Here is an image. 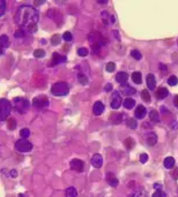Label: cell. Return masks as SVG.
Segmentation results:
<instances>
[{
  "label": "cell",
  "instance_id": "cell-1",
  "mask_svg": "<svg viewBox=\"0 0 178 197\" xmlns=\"http://www.w3.org/2000/svg\"><path fill=\"white\" fill-rule=\"evenodd\" d=\"M39 14L38 11L30 5H22L18 8L15 13V23L23 30L29 34H34L37 31V22Z\"/></svg>",
  "mask_w": 178,
  "mask_h": 197
},
{
  "label": "cell",
  "instance_id": "cell-2",
  "mask_svg": "<svg viewBox=\"0 0 178 197\" xmlns=\"http://www.w3.org/2000/svg\"><path fill=\"white\" fill-rule=\"evenodd\" d=\"M13 107L19 114H25L29 108V101L25 98L16 97V98L13 99Z\"/></svg>",
  "mask_w": 178,
  "mask_h": 197
},
{
  "label": "cell",
  "instance_id": "cell-3",
  "mask_svg": "<svg viewBox=\"0 0 178 197\" xmlns=\"http://www.w3.org/2000/svg\"><path fill=\"white\" fill-rule=\"evenodd\" d=\"M12 111V104L11 101L6 98L0 99V121H5L8 118V115L11 114Z\"/></svg>",
  "mask_w": 178,
  "mask_h": 197
},
{
  "label": "cell",
  "instance_id": "cell-4",
  "mask_svg": "<svg viewBox=\"0 0 178 197\" xmlns=\"http://www.w3.org/2000/svg\"><path fill=\"white\" fill-rule=\"evenodd\" d=\"M70 91V88H68L67 83L66 82H57L54 83L52 88H51V92L54 96H66Z\"/></svg>",
  "mask_w": 178,
  "mask_h": 197
},
{
  "label": "cell",
  "instance_id": "cell-5",
  "mask_svg": "<svg viewBox=\"0 0 178 197\" xmlns=\"http://www.w3.org/2000/svg\"><path fill=\"white\" fill-rule=\"evenodd\" d=\"M15 149L19 151V152H22V153H25V152H30L32 150V144L29 142L27 138H21L15 142Z\"/></svg>",
  "mask_w": 178,
  "mask_h": 197
},
{
  "label": "cell",
  "instance_id": "cell-6",
  "mask_svg": "<svg viewBox=\"0 0 178 197\" xmlns=\"http://www.w3.org/2000/svg\"><path fill=\"white\" fill-rule=\"evenodd\" d=\"M32 105H34L36 108H44L49 105V99H47V96L41 95V96H37L32 99Z\"/></svg>",
  "mask_w": 178,
  "mask_h": 197
},
{
  "label": "cell",
  "instance_id": "cell-7",
  "mask_svg": "<svg viewBox=\"0 0 178 197\" xmlns=\"http://www.w3.org/2000/svg\"><path fill=\"white\" fill-rule=\"evenodd\" d=\"M70 167H71L72 171H75V172H82L83 168H85V163L80 159H72L71 163H70Z\"/></svg>",
  "mask_w": 178,
  "mask_h": 197
},
{
  "label": "cell",
  "instance_id": "cell-8",
  "mask_svg": "<svg viewBox=\"0 0 178 197\" xmlns=\"http://www.w3.org/2000/svg\"><path fill=\"white\" fill-rule=\"evenodd\" d=\"M121 97L119 95V92H114L112 93V98H111V107L114 108V110H118V108L120 107L121 105Z\"/></svg>",
  "mask_w": 178,
  "mask_h": 197
},
{
  "label": "cell",
  "instance_id": "cell-9",
  "mask_svg": "<svg viewBox=\"0 0 178 197\" xmlns=\"http://www.w3.org/2000/svg\"><path fill=\"white\" fill-rule=\"evenodd\" d=\"M92 165L94 167H96V168H101L102 167V165H103V158H102L101 154L98 153L94 154V157L92 158Z\"/></svg>",
  "mask_w": 178,
  "mask_h": 197
},
{
  "label": "cell",
  "instance_id": "cell-10",
  "mask_svg": "<svg viewBox=\"0 0 178 197\" xmlns=\"http://www.w3.org/2000/svg\"><path fill=\"white\" fill-rule=\"evenodd\" d=\"M101 16H102V20H103V22H104V24L105 25H109V24H112V23H114V18L112 16V15H110L108 12H102L101 13Z\"/></svg>",
  "mask_w": 178,
  "mask_h": 197
},
{
  "label": "cell",
  "instance_id": "cell-11",
  "mask_svg": "<svg viewBox=\"0 0 178 197\" xmlns=\"http://www.w3.org/2000/svg\"><path fill=\"white\" fill-rule=\"evenodd\" d=\"M65 60H66V58L60 55L58 52H54V53L52 54V60H51L50 62V66H57L58 64H60L61 61H65Z\"/></svg>",
  "mask_w": 178,
  "mask_h": 197
},
{
  "label": "cell",
  "instance_id": "cell-12",
  "mask_svg": "<svg viewBox=\"0 0 178 197\" xmlns=\"http://www.w3.org/2000/svg\"><path fill=\"white\" fill-rule=\"evenodd\" d=\"M146 114H147V110L142 105H139V106L136 108V111H134V115H136V118L138 119H143L146 117Z\"/></svg>",
  "mask_w": 178,
  "mask_h": 197
},
{
  "label": "cell",
  "instance_id": "cell-13",
  "mask_svg": "<svg viewBox=\"0 0 178 197\" xmlns=\"http://www.w3.org/2000/svg\"><path fill=\"white\" fill-rule=\"evenodd\" d=\"M104 111V105L102 101H96L93 106V112L95 115H101Z\"/></svg>",
  "mask_w": 178,
  "mask_h": 197
},
{
  "label": "cell",
  "instance_id": "cell-14",
  "mask_svg": "<svg viewBox=\"0 0 178 197\" xmlns=\"http://www.w3.org/2000/svg\"><path fill=\"white\" fill-rule=\"evenodd\" d=\"M147 86H148V89L149 90H154L155 86H156V80H155V76L153 74H149L147 75Z\"/></svg>",
  "mask_w": 178,
  "mask_h": 197
},
{
  "label": "cell",
  "instance_id": "cell-15",
  "mask_svg": "<svg viewBox=\"0 0 178 197\" xmlns=\"http://www.w3.org/2000/svg\"><path fill=\"white\" fill-rule=\"evenodd\" d=\"M168 95H169V91H168L167 88H159L156 91V97L159 99H164V98H167Z\"/></svg>",
  "mask_w": 178,
  "mask_h": 197
},
{
  "label": "cell",
  "instance_id": "cell-16",
  "mask_svg": "<svg viewBox=\"0 0 178 197\" xmlns=\"http://www.w3.org/2000/svg\"><path fill=\"white\" fill-rule=\"evenodd\" d=\"M107 180L109 181V183H110L111 187H114V188H116V187L119 184V181H118V179L116 178V176H114V174L112 173H109V174H107Z\"/></svg>",
  "mask_w": 178,
  "mask_h": 197
},
{
  "label": "cell",
  "instance_id": "cell-17",
  "mask_svg": "<svg viewBox=\"0 0 178 197\" xmlns=\"http://www.w3.org/2000/svg\"><path fill=\"white\" fill-rule=\"evenodd\" d=\"M128 79V75L126 74L125 72H120L118 73L117 75H116V80H117L118 83H120V84H124Z\"/></svg>",
  "mask_w": 178,
  "mask_h": 197
},
{
  "label": "cell",
  "instance_id": "cell-18",
  "mask_svg": "<svg viewBox=\"0 0 178 197\" xmlns=\"http://www.w3.org/2000/svg\"><path fill=\"white\" fill-rule=\"evenodd\" d=\"M65 196L66 197H76L78 196V190L75 187H68L67 189L65 190Z\"/></svg>",
  "mask_w": 178,
  "mask_h": 197
},
{
  "label": "cell",
  "instance_id": "cell-19",
  "mask_svg": "<svg viewBox=\"0 0 178 197\" xmlns=\"http://www.w3.org/2000/svg\"><path fill=\"white\" fill-rule=\"evenodd\" d=\"M0 45L4 47V49L5 47L7 49V47L11 46V42H9V38H8L7 35H3V36L0 37Z\"/></svg>",
  "mask_w": 178,
  "mask_h": 197
},
{
  "label": "cell",
  "instance_id": "cell-20",
  "mask_svg": "<svg viewBox=\"0 0 178 197\" xmlns=\"http://www.w3.org/2000/svg\"><path fill=\"white\" fill-rule=\"evenodd\" d=\"M157 142V136L155 135L154 133H150L147 135V143L149 144L150 147H153V145H155Z\"/></svg>",
  "mask_w": 178,
  "mask_h": 197
},
{
  "label": "cell",
  "instance_id": "cell-21",
  "mask_svg": "<svg viewBox=\"0 0 178 197\" xmlns=\"http://www.w3.org/2000/svg\"><path fill=\"white\" fill-rule=\"evenodd\" d=\"M123 105H124L125 108H133L134 107V105H136V101L134 99H132V98H126L124 101H123Z\"/></svg>",
  "mask_w": 178,
  "mask_h": 197
},
{
  "label": "cell",
  "instance_id": "cell-22",
  "mask_svg": "<svg viewBox=\"0 0 178 197\" xmlns=\"http://www.w3.org/2000/svg\"><path fill=\"white\" fill-rule=\"evenodd\" d=\"M132 80L136 84H141L142 82V76H141V73L139 72H134L132 74Z\"/></svg>",
  "mask_w": 178,
  "mask_h": 197
},
{
  "label": "cell",
  "instance_id": "cell-23",
  "mask_svg": "<svg viewBox=\"0 0 178 197\" xmlns=\"http://www.w3.org/2000/svg\"><path fill=\"white\" fill-rule=\"evenodd\" d=\"M175 165V159L172 157H167L164 159V166H165V168H172Z\"/></svg>",
  "mask_w": 178,
  "mask_h": 197
},
{
  "label": "cell",
  "instance_id": "cell-24",
  "mask_svg": "<svg viewBox=\"0 0 178 197\" xmlns=\"http://www.w3.org/2000/svg\"><path fill=\"white\" fill-rule=\"evenodd\" d=\"M149 119L152 120V121H154V122H159V121H160V115H159L157 111H155V110H153V111H150V113H149Z\"/></svg>",
  "mask_w": 178,
  "mask_h": 197
},
{
  "label": "cell",
  "instance_id": "cell-25",
  "mask_svg": "<svg viewBox=\"0 0 178 197\" xmlns=\"http://www.w3.org/2000/svg\"><path fill=\"white\" fill-rule=\"evenodd\" d=\"M6 8H7L6 1L5 0H0V16H3L6 13Z\"/></svg>",
  "mask_w": 178,
  "mask_h": 197
},
{
  "label": "cell",
  "instance_id": "cell-26",
  "mask_svg": "<svg viewBox=\"0 0 178 197\" xmlns=\"http://www.w3.org/2000/svg\"><path fill=\"white\" fill-rule=\"evenodd\" d=\"M141 98H142L145 101L149 103V101H150V95H149V92H148L147 90H142V91H141Z\"/></svg>",
  "mask_w": 178,
  "mask_h": 197
},
{
  "label": "cell",
  "instance_id": "cell-27",
  "mask_svg": "<svg viewBox=\"0 0 178 197\" xmlns=\"http://www.w3.org/2000/svg\"><path fill=\"white\" fill-rule=\"evenodd\" d=\"M112 122H114V125H117V123H120L121 120H123V115L121 114H114L112 115Z\"/></svg>",
  "mask_w": 178,
  "mask_h": 197
},
{
  "label": "cell",
  "instance_id": "cell-28",
  "mask_svg": "<svg viewBox=\"0 0 178 197\" xmlns=\"http://www.w3.org/2000/svg\"><path fill=\"white\" fill-rule=\"evenodd\" d=\"M123 91H124V93L127 95V96H131V95H134V93H136V90L127 86H126V88H123Z\"/></svg>",
  "mask_w": 178,
  "mask_h": 197
},
{
  "label": "cell",
  "instance_id": "cell-29",
  "mask_svg": "<svg viewBox=\"0 0 178 197\" xmlns=\"http://www.w3.org/2000/svg\"><path fill=\"white\" fill-rule=\"evenodd\" d=\"M178 83V79L176 77L175 75H172V76H170L169 79H168V84L169 86H175L176 84Z\"/></svg>",
  "mask_w": 178,
  "mask_h": 197
},
{
  "label": "cell",
  "instance_id": "cell-30",
  "mask_svg": "<svg viewBox=\"0 0 178 197\" xmlns=\"http://www.w3.org/2000/svg\"><path fill=\"white\" fill-rule=\"evenodd\" d=\"M130 197H146V193L143 190H136L130 195Z\"/></svg>",
  "mask_w": 178,
  "mask_h": 197
},
{
  "label": "cell",
  "instance_id": "cell-31",
  "mask_svg": "<svg viewBox=\"0 0 178 197\" xmlns=\"http://www.w3.org/2000/svg\"><path fill=\"white\" fill-rule=\"evenodd\" d=\"M29 135H30V132H29L28 128H23L20 130V136H21L22 138H28Z\"/></svg>",
  "mask_w": 178,
  "mask_h": 197
},
{
  "label": "cell",
  "instance_id": "cell-32",
  "mask_svg": "<svg viewBox=\"0 0 178 197\" xmlns=\"http://www.w3.org/2000/svg\"><path fill=\"white\" fill-rule=\"evenodd\" d=\"M78 80L81 84H87V83H88V79H87L82 73H79L78 74Z\"/></svg>",
  "mask_w": 178,
  "mask_h": 197
},
{
  "label": "cell",
  "instance_id": "cell-33",
  "mask_svg": "<svg viewBox=\"0 0 178 197\" xmlns=\"http://www.w3.org/2000/svg\"><path fill=\"white\" fill-rule=\"evenodd\" d=\"M131 55L134 59H136V60H140L141 58H142V55H141V53H140L139 51L138 50H132V52H131Z\"/></svg>",
  "mask_w": 178,
  "mask_h": 197
},
{
  "label": "cell",
  "instance_id": "cell-34",
  "mask_svg": "<svg viewBox=\"0 0 178 197\" xmlns=\"http://www.w3.org/2000/svg\"><path fill=\"white\" fill-rule=\"evenodd\" d=\"M63 39L66 40V42H71V40L73 39V35H72L70 31L64 32V35H63Z\"/></svg>",
  "mask_w": 178,
  "mask_h": 197
},
{
  "label": "cell",
  "instance_id": "cell-35",
  "mask_svg": "<svg viewBox=\"0 0 178 197\" xmlns=\"http://www.w3.org/2000/svg\"><path fill=\"white\" fill-rule=\"evenodd\" d=\"M152 197H167V195H165V193H164L163 190L157 189L156 191L153 194V196H152Z\"/></svg>",
  "mask_w": 178,
  "mask_h": 197
},
{
  "label": "cell",
  "instance_id": "cell-36",
  "mask_svg": "<svg viewBox=\"0 0 178 197\" xmlns=\"http://www.w3.org/2000/svg\"><path fill=\"white\" fill-rule=\"evenodd\" d=\"M34 55H35L36 58H43L45 55V52L43 50H41V49H38V50L34 51Z\"/></svg>",
  "mask_w": 178,
  "mask_h": 197
},
{
  "label": "cell",
  "instance_id": "cell-37",
  "mask_svg": "<svg viewBox=\"0 0 178 197\" xmlns=\"http://www.w3.org/2000/svg\"><path fill=\"white\" fill-rule=\"evenodd\" d=\"M78 54L80 57H86V55H88V50L86 47H81L78 50Z\"/></svg>",
  "mask_w": 178,
  "mask_h": 197
},
{
  "label": "cell",
  "instance_id": "cell-38",
  "mask_svg": "<svg viewBox=\"0 0 178 197\" xmlns=\"http://www.w3.org/2000/svg\"><path fill=\"white\" fill-rule=\"evenodd\" d=\"M127 125L131 127L132 129H136V121L134 120V119H128L127 120Z\"/></svg>",
  "mask_w": 178,
  "mask_h": 197
},
{
  "label": "cell",
  "instance_id": "cell-39",
  "mask_svg": "<svg viewBox=\"0 0 178 197\" xmlns=\"http://www.w3.org/2000/svg\"><path fill=\"white\" fill-rule=\"evenodd\" d=\"M101 45H102V44H94V45H93V47H92V49H93V52H94L95 54L100 53Z\"/></svg>",
  "mask_w": 178,
  "mask_h": 197
},
{
  "label": "cell",
  "instance_id": "cell-40",
  "mask_svg": "<svg viewBox=\"0 0 178 197\" xmlns=\"http://www.w3.org/2000/svg\"><path fill=\"white\" fill-rule=\"evenodd\" d=\"M14 36L16 37V38H22V37H25V31H23L22 29H20V30H18V31L15 32Z\"/></svg>",
  "mask_w": 178,
  "mask_h": 197
},
{
  "label": "cell",
  "instance_id": "cell-41",
  "mask_svg": "<svg viewBox=\"0 0 178 197\" xmlns=\"http://www.w3.org/2000/svg\"><path fill=\"white\" fill-rule=\"evenodd\" d=\"M60 38H61V37L59 36V35H54V36L52 37V39H51V42H52V44H54V45H56V44L59 43V40H60Z\"/></svg>",
  "mask_w": 178,
  "mask_h": 197
},
{
  "label": "cell",
  "instance_id": "cell-42",
  "mask_svg": "<svg viewBox=\"0 0 178 197\" xmlns=\"http://www.w3.org/2000/svg\"><path fill=\"white\" fill-rule=\"evenodd\" d=\"M107 70L108 72L112 73L114 70V62H109V64L107 65Z\"/></svg>",
  "mask_w": 178,
  "mask_h": 197
},
{
  "label": "cell",
  "instance_id": "cell-43",
  "mask_svg": "<svg viewBox=\"0 0 178 197\" xmlns=\"http://www.w3.org/2000/svg\"><path fill=\"white\" fill-rule=\"evenodd\" d=\"M147 160H148V154L147 153H142L141 156H140V161H141L142 164L147 163Z\"/></svg>",
  "mask_w": 178,
  "mask_h": 197
},
{
  "label": "cell",
  "instance_id": "cell-44",
  "mask_svg": "<svg viewBox=\"0 0 178 197\" xmlns=\"http://www.w3.org/2000/svg\"><path fill=\"white\" fill-rule=\"evenodd\" d=\"M160 69H161V72L163 73V75H165V74H167L168 69H167V67H165V66H164L163 64H161V65H160Z\"/></svg>",
  "mask_w": 178,
  "mask_h": 197
},
{
  "label": "cell",
  "instance_id": "cell-45",
  "mask_svg": "<svg viewBox=\"0 0 178 197\" xmlns=\"http://www.w3.org/2000/svg\"><path fill=\"white\" fill-rule=\"evenodd\" d=\"M171 175L174 179L178 180V168H175V171H172V173H171Z\"/></svg>",
  "mask_w": 178,
  "mask_h": 197
},
{
  "label": "cell",
  "instance_id": "cell-46",
  "mask_svg": "<svg viewBox=\"0 0 178 197\" xmlns=\"http://www.w3.org/2000/svg\"><path fill=\"white\" fill-rule=\"evenodd\" d=\"M15 126H16V122H15V120H14V119H11V120H9V128L13 129Z\"/></svg>",
  "mask_w": 178,
  "mask_h": 197
},
{
  "label": "cell",
  "instance_id": "cell-47",
  "mask_svg": "<svg viewBox=\"0 0 178 197\" xmlns=\"http://www.w3.org/2000/svg\"><path fill=\"white\" fill-rule=\"evenodd\" d=\"M174 104H175V106H176V107H178V95H177V96H175V98H174Z\"/></svg>",
  "mask_w": 178,
  "mask_h": 197
},
{
  "label": "cell",
  "instance_id": "cell-48",
  "mask_svg": "<svg viewBox=\"0 0 178 197\" xmlns=\"http://www.w3.org/2000/svg\"><path fill=\"white\" fill-rule=\"evenodd\" d=\"M11 176H12V178H16V176H18V172H16V171H14V169H13V171H11Z\"/></svg>",
  "mask_w": 178,
  "mask_h": 197
},
{
  "label": "cell",
  "instance_id": "cell-49",
  "mask_svg": "<svg viewBox=\"0 0 178 197\" xmlns=\"http://www.w3.org/2000/svg\"><path fill=\"white\" fill-rule=\"evenodd\" d=\"M104 90H105V91H111V90H112V86H111V84H108V86H105Z\"/></svg>",
  "mask_w": 178,
  "mask_h": 197
},
{
  "label": "cell",
  "instance_id": "cell-50",
  "mask_svg": "<svg viewBox=\"0 0 178 197\" xmlns=\"http://www.w3.org/2000/svg\"><path fill=\"white\" fill-rule=\"evenodd\" d=\"M114 36H116V38H117V39L119 40V35H118V32L114 31Z\"/></svg>",
  "mask_w": 178,
  "mask_h": 197
},
{
  "label": "cell",
  "instance_id": "cell-51",
  "mask_svg": "<svg viewBox=\"0 0 178 197\" xmlns=\"http://www.w3.org/2000/svg\"><path fill=\"white\" fill-rule=\"evenodd\" d=\"M3 53H4V47H3L1 45H0V55H1Z\"/></svg>",
  "mask_w": 178,
  "mask_h": 197
},
{
  "label": "cell",
  "instance_id": "cell-52",
  "mask_svg": "<svg viewBox=\"0 0 178 197\" xmlns=\"http://www.w3.org/2000/svg\"><path fill=\"white\" fill-rule=\"evenodd\" d=\"M98 4H108V1H97Z\"/></svg>",
  "mask_w": 178,
  "mask_h": 197
},
{
  "label": "cell",
  "instance_id": "cell-53",
  "mask_svg": "<svg viewBox=\"0 0 178 197\" xmlns=\"http://www.w3.org/2000/svg\"><path fill=\"white\" fill-rule=\"evenodd\" d=\"M155 188H157V189H159V188H160V183H156V184H155Z\"/></svg>",
  "mask_w": 178,
  "mask_h": 197
}]
</instances>
